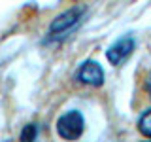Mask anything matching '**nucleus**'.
Returning a JSON list of instances; mask_svg holds the SVG:
<instances>
[{"label":"nucleus","instance_id":"obj_1","mask_svg":"<svg viewBox=\"0 0 151 142\" xmlns=\"http://www.w3.org/2000/svg\"><path fill=\"white\" fill-rule=\"evenodd\" d=\"M83 116L78 110H70L68 114H64L63 117L57 123V131H59V136L64 140H76L83 135Z\"/></svg>","mask_w":151,"mask_h":142},{"label":"nucleus","instance_id":"obj_2","mask_svg":"<svg viewBox=\"0 0 151 142\" xmlns=\"http://www.w3.org/2000/svg\"><path fill=\"white\" fill-rule=\"evenodd\" d=\"M132 51H134V38L132 36H123L108 49L106 57H108V61H110L111 64L119 66L123 61H127L132 55Z\"/></svg>","mask_w":151,"mask_h":142},{"label":"nucleus","instance_id":"obj_3","mask_svg":"<svg viewBox=\"0 0 151 142\" xmlns=\"http://www.w3.org/2000/svg\"><path fill=\"white\" fill-rule=\"evenodd\" d=\"M81 13H83L81 8H72V9H68V12L60 13V15L57 17L53 23H51L49 34H57V32H66V30H70V28H72L76 23L79 21Z\"/></svg>","mask_w":151,"mask_h":142},{"label":"nucleus","instance_id":"obj_4","mask_svg":"<svg viewBox=\"0 0 151 142\" xmlns=\"http://www.w3.org/2000/svg\"><path fill=\"white\" fill-rule=\"evenodd\" d=\"M78 80L81 83L87 85H102L104 82V70L100 68V64L94 61H87L78 72Z\"/></svg>","mask_w":151,"mask_h":142},{"label":"nucleus","instance_id":"obj_5","mask_svg":"<svg viewBox=\"0 0 151 142\" xmlns=\"http://www.w3.org/2000/svg\"><path fill=\"white\" fill-rule=\"evenodd\" d=\"M138 129L145 138H151V108L145 110L138 120Z\"/></svg>","mask_w":151,"mask_h":142},{"label":"nucleus","instance_id":"obj_6","mask_svg":"<svg viewBox=\"0 0 151 142\" xmlns=\"http://www.w3.org/2000/svg\"><path fill=\"white\" fill-rule=\"evenodd\" d=\"M36 136V127L34 125H28L25 131H23V135H21V138L23 140H28V138H34Z\"/></svg>","mask_w":151,"mask_h":142},{"label":"nucleus","instance_id":"obj_7","mask_svg":"<svg viewBox=\"0 0 151 142\" xmlns=\"http://www.w3.org/2000/svg\"><path fill=\"white\" fill-rule=\"evenodd\" d=\"M145 89H147V93L151 95V74L147 76V80H145Z\"/></svg>","mask_w":151,"mask_h":142}]
</instances>
